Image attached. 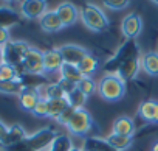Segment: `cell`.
<instances>
[{"label":"cell","mask_w":158,"mask_h":151,"mask_svg":"<svg viewBox=\"0 0 158 151\" xmlns=\"http://www.w3.org/2000/svg\"><path fill=\"white\" fill-rule=\"evenodd\" d=\"M98 94L109 103L119 101L126 95V81L116 73H106L98 83Z\"/></svg>","instance_id":"obj_1"},{"label":"cell","mask_w":158,"mask_h":151,"mask_svg":"<svg viewBox=\"0 0 158 151\" xmlns=\"http://www.w3.org/2000/svg\"><path fill=\"white\" fill-rule=\"evenodd\" d=\"M152 151H158V142L153 145V148H152Z\"/></svg>","instance_id":"obj_39"},{"label":"cell","mask_w":158,"mask_h":151,"mask_svg":"<svg viewBox=\"0 0 158 151\" xmlns=\"http://www.w3.org/2000/svg\"><path fill=\"white\" fill-rule=\"evenodd\" d=\"M92 128H93V117L85 108L74 109L70 122L67 123V129L77 137L87 135L92 131Z\"/></svg>","instance_id":"obj_4"},{"label":"cell","mask_w":158,"mask_h":151,"mask_svg":"<svg viewBox=\"0 0 158 151\" xmlns=\"http://www.w3.org/2000/svg\"><path fill=\"white\" fill-rule=\"evenodd\" d=\"M39 25L45 33H56V31L64 28V25H62V22H60L56 11H47L39 19Z\"/></svg>","instance_id":"obj_15"},{"label":"cell","mask_w":158,"mask_h":151,"mask_svg":"<svg viewBox=\"0 0 158 151\" xmlns=\"http://www.w3.org/2000/svg\"><path fill=\"white\" fill-rule=\"evenodd\" d=\"M155 109H156V101H153V100L141 101L139 106H138V115H139L144 122H147V123H153Z\"/></svg>","instance_id":"obj_20"},{"label":"cell","mask_w":158,"mask_h":151,"mask_svg":"<svg viewBox=\"0 0 158 151\" xmlns=\"http://www.w3.org/2000/svg\"><path fill=\"white\" fill-rule=\"evenodd\" d=\"M70 106L67 97L65 98H57V100H48V109H50V117L51 118H57L67 108Z\"/></svg>","instance_id":"obj_25"},{"label":"cell","mask_w":158,"mask_h":151,"mask_svg":"<svg viewBox=\"0 0 158 151\" xmlns=\"http://www.w3.org/2000/svg\"><path fill=\"white\" fill-rule=\"evenodd\" d=\"M79 17H81L82 24L89 30H92L95 33H102L110 25L109 17L104 14V11L93 3H85L81 10H79Z\"/></svg>","instance_id":"obj_2"},{"label":"cell","mask_w":158,"mask_h":151,"mask_svg":"<svg viewBox=\"0 0 158 151\" xmlns=\"http://www.w3.org/2000/svg\"><path fill=\"white\" fill-rule=\"evenodd\" d=\"M5 148H6V151H31L25 140L19 142V143H14V145H10V146H5Z\"/></svg>","instance_id":"obj_35"},{"label":"cell","mask_w":158,"mask_h":151,"mask_svg":"<svg viewBox=\"0 0 158 151\" xmlns=\"http://www.w3.org/2000/svg\"><path fill=\"white\" fill-rule=\"evenodd\" d=\"M27 131L23 129L22 125L19 123H14L10 126V131H8V139H6V145L5 146H10V145H14V143H19V142H23L27 139Z\"/></svg>","instance_id":"obj_22"},{"label":"cell","mask_w":158,"mask_h":151,"mask_svg":"<svg viewBox=\"0 0 158 151\" xmlns=\"http://www.w3.org/2000/svg\"><path fill=\"white\" fill-rule=\"evenodd\" d=\"M121 31L127 39H136L143 31V19L136 13H129L121 22Z\"/></svg>","instance_id":"obj_9"},{"label":"cell","mask_w":158,"mask_h":151,"mask_svg":"<svg viewBox=\"0 0 158 151\" xmlns=\"http://www.w3.org/2000/svg\"><path fill=\"white\" fill-rule=\"evenodd\" d=\"M139 53H141V50H139V45L136 44V41H135V39H127V41L115 51V55L106 62V70H107V73H115V72L118 70V67H119L124 61L132 59V58H136V56H139Z\"/></svg>","instance_id":"obj_3"},{"label":"cell","mask_w":158,"mask_h":151,"mask_svg":"<svg viewBox=\"0 0 158 151\" xmlns=\"http://www.w3.org/2000/svg\"><path fill=\"white\" fill-rule=\"evenodd\" d=\"M73 112H74V108H71V106H68L57 118H56V122L57 123H60V125H64V126H67V123L70 122V118H71V115H73Z\"/></svg>","instance_id":"obj_33"},{"label":"cell","mask_w":158,"mask_h":151,"mask_svg":"<svg viewBox=\"0 0 158 151\" xmlns=\"http://www.w3.org/2000/svg\"><path fill=\"white\" fill-rule=\"evenodd\" d=\"M87 98H89V97H87L85 94H82L81 91H79L77 86H74V87L67 94V100H68L70 106L74 108V109H81V108H84Z\"/></svg>","instance_id":"obj_24"},{"label":"cell","mask_w":158,"mask_h":151,"mask_svg":"<svg viewBox=\"0 0 158 151\" xmlns=\"http://www.w3.org/2000/svg\"><path fill=\"white\" fill-rule=\"evenodd\" d=\"M113 132L115 134H121V135L133 137V134H135V122L130 117H127V115H121V117L115 118V122H113Z\"/></svg>","instance_id":"obj_17"},{"label":"cell","mask_w":158,"mask_h":151,"mask_svg":"<svg viewBox=\"0 0 158 151\" xmlns=\"http://www.w3.org/2000/svg\"><path fill=\"white\" fill-rule=\"evenodd\" d=\"M71 148H73L71 139L68 135L57 134V137L53 140V143L50 146V151H70Z\"/></svg>","instance_id":"obj_26"},{"label":"cell","mask_w":158,"mask_h":151,"mask_svg":"<svg viewBox=\"0 0 158 151\" xmlns=\"http://www.w3.org/2000/svg\"><path fill=\"white\" fill-rule=\"evenodd\" d=\"M132 0H102V5L113 11H121L130 5Z\"/></svg>","instance_id":"obj_32"},{"label":"cell","mask_w":158,"mask_h":151,"mask_svg":"<svg viewBox=\"0 0 158 151\" xmlns=\"http://www.w3.org/2000/svg\"><path fill=\"white\" fill-rule=\"evenodd\" d=\"M14 80H20L17 67L2 62V67H0V81H14Z\"/></svg>","instance_id":"obj_28"},{"label":"cell","mask_w":158,"mask_h":151,"mask_svg":"<svg viewBox=\"0 0 158 151\" xmlns=\"http://www.w3.org/2000/svg\"><path fill=\"white\" fill-rule=\"evenodd\" d=\"M70 151H84V149H81V148H77V146H73Z\"/></svg>","instance_id":"obj_38"},{"label":"cell","mask_w":158,"mask_h":151,"mask_svg":"<svg viewBox=\"0 0 158 151\" xmlns=\"http://www.w3.org/2000/svg\"><path fill=\"white\" fill-rule=\"evenodd\" d=\"M10 28L6 27H0V48H3L11 39H10Z\"/></svg>","instance_id":"obj_34"},{"label":"cell","mask_w":158,"mask_h":151,"mask_svg":"<svg viewBox=\"0 0 158 151\" xmlns=\"http://www.w3.org/2000/svg\"><path fill=\"white\" fill-rule=\"evenodd\" d=\"M8 131H10V128L0 120V145H6V139H8Z\"/></svg>","instance_id":"obj_36"},{"label":"cell","mask_w":158,"mask_h":151,"mask_svg":"<svg viewBox=\"0 0 158 151\" xmlns=\"http://www.w3.org/2000/svg\"><path fill=\"white\" fill-rule=\"evenodd\" d=\"M0 62H2V48H0Z\"/></svg>","instance_id":"obj_41"},{"label":"cell","mask_w":158,"mask_h":151,"mask_svg":"<svg viewBox=\"0 0 158 151\" xmlns=\"http://www.w3.org/2000/svg\"><path fill=\"white\" fill-rule=\"evenodd\" d=\"M62 64H64V58L57 48H50L44 51V73L60 72Z\"/></svg>","instance_id":"obj_11"},{"label":"cell","mask_w":158,"mask_h":151,"mask_svg":"<svg viewBox=\"0 0 158 151\" xmlns=\"http://www.w3.org/2000/svg\"><path fill=\"white\" fill-rule=\"evenodd\" d=\"M39 100H40L39 87H28L27 86L19 95V104L27 112H33Z\"/></svg>","instance_id":"obj_14"},{"label":"cell","mask_w":158,"mask_h":151,"mask_svg":"<svg viewBox=\"0 0 158 151\" xmlns=\"http://www.w3.org/2000/svg\"><path fill=\"white\" fill-rule=\"evenodd\" d=\"M20 67L25 73L42 75L44 73V51L36 48V47H31L28 50V53L25 55Z\"/></svg>","instance_id":"obj_7"},{"label":"cell","mask_w":158,"mask_h":151,"mask_svg":"<svg viewBox=\"0 0 158 151\" xmlns=\"http://www.w3.org/2000/svg\"><path fill=\"white\" fill-rule=\"evenodd\" d=\"M16 22H17V13H14L11 8L0 7V27L10 28Z\"/></svg>","instance_id":"obj_27"},{"label":"cell","mask_w":158,"mask_h":151,"mask_svg":"<svg viewBox=\"0 0 158 151\" xmlns=\"http://www.w3.org/2000/svg\"><path fill=\"white\" fill-rule=\"evenodd\" d=\"M65 97H67V92L60 83L48 84L45 87V98L47 100H57V98H65Z\"/></svg>","instance_id":"obj_29"},{"label":"cell","mask_w":158,"mask_h":151,"mask_svg":"<svg viewBox=\"0 0 158 151\" xmlns=\"http://www.w3.org/2000/svg\"><path fill=\"white\" fill-rule=\"evenodd\" d=\"M152 2H155V3H156V5H158V0H152Z\"/></svg>","instance_id":"obj_42"},{"label":"cell","mask_w":158,"mask_h":151,"mask_svg":"<svg viewBox=\"0 0 158 151\" xmlns=\"http://www.w3.org/2000/svg\"><path fill=\"white\" fill-rule=\"evenodd\" d=\"M56 137H57V134L54 129L42 128V129L33 132L31 135H28L25 139V142L28 143L31 151H47V149H50V146Z\"/></svg>","instance_id":"obj_6"},{"label":"cell","mask_w":158,"mask_h":151,"mask_svg":"<svg viewBox=\"0 0 158 151\" xmlns=\"http://www.w3.org/2000/svg\"><path fill=\"white\" fill-rule=\"evenodd\" d=\"M139 67H141V56H136V58H132V59H127L124 61L118 70L115 72L118 77L124 81H129V80H133L138 72H139Z\"/></svg>","instance_id":"obj_12"},{"label":"cell","mask_w":158,"mask_h":151,"mask_svg":"<svg viewBox=\"0 0 158 151\" xmlns=\"http://www.w3.org/2000/svg\"><path fill=\"white\" fill-rule=\"evenodd\" d=\"M27 86L23 84L22 80H14V81H0V94L5 95H20V92Z\"/></svg>","instance_id":"obj_21"},{"label":"cell","mask_w":158,"mask_h":151,"mask_svg":"<svg viewBox=\"0 0 158 151\" xmlns=\"http://www.w3.org/2000/svg\"><path fill=\"white\" fill-rule=\"evenodd\" d=\"M76 86H77L79 91H81L82 94H85L87 97L93 95V94L96 92V89H98V84H96V81H95L92 77H84Z\"/></svg>","instance_id":"obj_30"},{"label":"cell","mask_w":158,"mask_h":151,"mask_svg":"<svg viewBox=\"0 0 158 151\" xmlns=\"http://www.w3.org/2000/svg\"><path fill=\"white\" fill-rule=\"evenodd\" d=\"M47 11V0H22L20 3V14L25 19H40Z\"/></svg>","instance_id":"obj_8"},{"label":"cell","mask_w":158,"mask_h":151,"mask_svg":"<svg viewBox=\"0 0 158 151\" xmlns=\"http://www.w3.org/2000/svg\"><path fill=\"white\" fill-rule=\"evenodd\" d=\"M87 151H98V149H87Z\"/></svg>","instance_id":"obj_43"},{"label":"cell","mask_w":158,"mask_h":151,"mask_svg":"<svg viewBox=\"0 0 158 151\" xmlns=\"http://www.w3.org/2000/svg\"><path fill=\"white\" fill-rule=\"evenodd\" d=\"M47 151H50V149H47Z\"/></svg>","instance_id":"obj_45"},{"label":"cell","mask_w":158,"mask_h":151,"mask_svg":"<svg viewBox=\"0 0 158 151\" xmlns=\"http://www.w3.org/2000/svg\"><path fill=\"white\" fill-rule=\"evenodd\" d=\"M153 123L158 125V101H156V109H155V117H153Z\"/></svg>","instance_id":"obj_37"},{"label":"cell","mask_w":158,"mask_h":151,"mask_svg":"<svg viewBox=\"0 0 158 151\" xmlns=\"http://www.w3.org/2000/svg\"><path fill=\"white\" fill-rule=\"evenodd\" d=\"M57 50L60 51V55H62V58H64V62L74 64V65H77L79 62H81V61L89 55V51H87L84 47L76 45V44H65V45L59 47Z\"/></svg>","instance_id":"obj_10"},{"label":"cell","mask_w":158,"mask_h":151,"mask_svg":"<svg viewBox=\"0 0 158 151\" xmlns=\"http://www.w3.org/2000/svg\"><path fill=\"white\" fill-rule=\"evenodd\" d=\"M33 115L36 117H40V118H45V117H50V109H48V100L45 97H40V100L37 101L34 111L31 112Z\"/></svg>","instance_id":"obj_31"},{"label":"cell","mask_w":158,"mask_h":151,"mask_svg":"<svg viewBox=\"0 0 158 151\" xmlns=\"http://www.w3.org/2000/svg\"><path fill=\"white\" fill-rule=\"evenodd\" d=\"M5 2H10V3H14V2H17V0H5Z\"/></svg>","instance_id":"obj_40"},{"label":"cell","mask_w":158,"mask_h":151,"mask_svg":"<svg viewBox=\"0 0 158 151\" xmlns=\"http://www.w3.org/2000/svg\"><path fill=\"white\" fill-rule=\"evenodd\" d=\"M98 65H99V62L92 53H89L81 62L77 64L79 70L84 73V77H92V75L98 70Z\"/></svg>","instance_id":"obj_23"},{"label":"cell","mask_w":158,"mask_h":151,"mask_svg":"<svg viewBox=\"0 0 158 151\" xmlns=\"http://www.w3.org/2000/svg\"><path fill=\"white\" fill-rule=\"evenodd\" d=\"M60 78L64 81H68L71 84H77L84 78V73L79 70L77 65L74 64H68V62H64L62 67H60Z\"/></svg>","instance_id":"obj_18"},{"label":"cell","mask_w":158,"mask_h":151,"mask_svg":"<svg viewBox=\"0 0 158 151\" xmlns=\"http://www.w3.org/2000/svg\"><path fill=\"white\" fill-rule=\"evenodd\" d=\"M141 67L150 77H158V51H147L141 56Z\"/></svg>","instance_id":"obj_19"},{"label":"cell","mask_w":158,"mask_h":151,"mask_svg":"<svg viewBox=\"0 0 158 151\" xmlns=\"http://www.w3.org/2000/svg\"><path fill=\"white\" fill-rule=\"evenodd\" d=\"M54 11L57 13V16H59V19H60V22H62L64 27H71V25H74L76 20H77V17H79V10H77L73 3H70V2L60 3Z\"/></svg>","instance_id":"obj_13"},{"label":"cell","mask_w":158,"mask_h":151,"mask_svg":"<svg viewBox=\"0 0 158 151\" xmlns=\"http://www.w3.org/2000/svg\"><path fill=\"white\" fill-rule=\"evenodd\" d=\"M106 143H107L112 149H115V151H127V149L132 146V143H133V137L112 132L110 135L106 137Z\"/></svg>","instance_id":"obj_16"},{"label":"cell","mask_w":158,"mask_h":151,"mask_svg":"<svg viewBox=\"0 0 158 151\" xmlns=\"http://www.w3.org/2000/svg\"><path fill=\"white\" fill-rule=\"evenodd\" d=\"M0 67H2V62H0Z\"/></svg>","instance_id":"obj_44"},{"label":"cell","mask_w":158,"mask_h":151,"mask_svg":"<svg viewBox=\"0 0 158 151\" xmlns=\"http://www.w3.org/2000/svg\"><path fill=\"white\" fill-rule=\"evenodd\" d=\"M30 48L31 47L25 41H10L2 48V62L14 65V67H20Z\"/></svg>","instance_id":"obj_5"}]
</instances>
